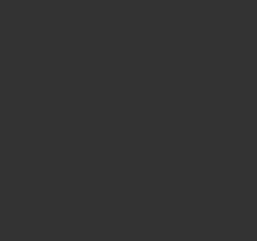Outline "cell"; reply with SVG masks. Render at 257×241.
Here are the masks:
<instances>
[]
</instances>
